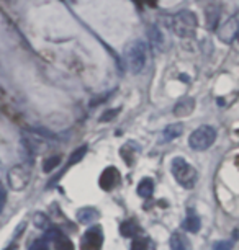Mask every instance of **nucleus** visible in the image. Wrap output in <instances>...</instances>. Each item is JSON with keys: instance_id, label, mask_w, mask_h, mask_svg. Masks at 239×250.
<instances>
[{"instance_id": "1", "label": "nucleus", "mask_w": 239, "mask_h": 250, "mask_svg": "<svg viewBox=\"0 0 239 250\" xmlns=\"http://www.w3.org/2000/svg\"><path fill=\"white\" fill-rule=\"evenodd\" d=\"M125 61H126V67L131 74H139L146 65L148 61V48L146 43L141 40L133 41L131 44L126 46L125 49Z\"/></svg>"}, {"instance_id": "2", "label": "nucleus", "mask_w": 239, "mask_h": 250, "mask_svg": "<svg viewBox=\"0 0 239 250\" xmlns=\"http://www.w3.org/2000/svg\"><path fill=\"white\" fill-rule=\"evenodd\" d=\"M172 175L184 188H194L198 178V173L192 165L182 157L172 160Z\"/></svg>"}, {"instance_id": "3", "label": "nucleus", "mask_w": 239, "mask_h": 250, "mask_svg": "<svg viewBox=\"0 0 239 250\" xmlns=\"http://www.w3.org/2000/svg\"><path fill=\"white\" fill-rule=\"evenodd\" d=\"M217 141V129L213 126H200L196 128L189 138V146L195 150H207L208 147H212Z\"/></svg>"}, {"instance_id": "4", "label": "nucleus", "mask_w": 239, "mask_h": 250, "mask_svg": "<svg viewBox=\"0 0 239 250\" xmlns=\"http://www.w3.org/2000/svg\"><path fill=\"white\" fill-rule=\"evenodd\" d=\"M196 26H198V18L190 10H184V12L177 13L174 17V20H172V30L180 38L192 36L195 33Z\"/></svg>"}, {"instance_id": "5", "label": "nucleus", "mask_w": 239, "mask_h": 250, "mask_svg": "<svg viewBox=\"0 0 239 250\" xmlns=\"http://www.w3.org/2000/svg\"><path fill=\"white\" fill-rule=\"evenodd\" d=\"M102 244H104V232H102L100 226H97V228H90L84 234V237L81 240V249L82 250H100Z\"/></svg>"}, {"instance_id": "6", "label": "nucleus", "mask_w": 239, "mask_h": 250, "mask_svg": "<svg viewBox=\"0 0 239 250\" xmlns=\"http://www.w3.org/2000/svg\"><path fill=\"white\" fill-rule=\"evenodd\" d=\"M8 182H10V187L15 191L23 190L28 182H30V170L23 165H15L10 172H8Z\"/></svg>"}, {"instance_id": "7", "label": "nucleus", "mask_w": 239, "mask_h": 250, "mask_svg": "<svg viewBox=\"0 0 239 250\" xmlns=\"http://www.w3.org/2000/svg\"><path fill=\"white\" fill-rule=\"evenodd\" d=\"M120 180V173L118 170H116L115 167H109L105 168L104 172H102L100 175V180H98V183H100V188L105 191H110L111 188H115V185L118 183Z\"/></svg>"}, {"instance_id": "8", "label": "nucleus", "mask_w": 239, "mask_h": 250, "mask_svg": "<svg viewBox=\"0 0 239 250\" xmlns=\"http://www.w3.org/2000/svg\"><path fill=\"white\" fill-rule=\"evenodd\" d=\"M171 250H192V244L184 232H174L171 235Z\"/></svg>"}, {"instance_id": "9", "label": "nucleus", "mask_w": 239, "mask_h": 250, "mask_svg": "<svg viewBox=\"0 0 239 250\" xmlns=\"http://www.w3.org/2000/svg\"><path fill=\"white\" fill-rule=\"evenodd\" d=\"M195 110V100L194 98H182V100L174 106L175 116H189Z\"/></svg>"}, {"instance_id": "10", "label": "nucleus", "mask_w": 239, "mask_h": 250, "mask_svg": "<svg viewBox=\"0 0 239 250\" xmlns=\"http://www.w3.org/2000/svg\"><path fill=\"white\" fill-rule=\"evenodd\" d=\"M98 219V211L95 208H82L77 211V221L81 224H92Z\"/></svg>"}, {"instance_id": "11", "label": "nucleus", "mask_w": 239, "mask_h": 250, "mask_svg": "<svg viewBox=\"0 0 239 250\" xmlns=\"http://www.w3.org/2000/svg\"><path fill=\"white\" fill-rule=\"evenodd\" d=\"M184 133V125H180V123H177V125H169L166 126V129L162 131V141L164 143H169V141L179 138Z\"/></svg>"}, {"instance_id": "12", "label": "nucleus", "mask_w": 239, "mask_h": 250, "mask_svg": "<svg viewBox=\"0 0 239 250\" xmlns=\"http://www.w3.org/2000/svg\"><path fill=\"white\" fill-rule=\"evenodd\" d=\"M154 191V183L151 178H144V180L139 182L138 185V195L143 196V198H149L152 195Z\"/></svg>"}, {"instance_id": "13", "label": "nucleus", "mask_w": 239, "mask_h": 250, "mask_svg": "<svg viewBox=\"0 0 239 250\" xmlns=\"http://www.w3.org/2000/svg\"><path fill=\"white\" fill-rule=\"evenodd\" d=\"M120 232L123 237H133V235H136V232H138V224H136L134 221H126V223L121 224Z\"/></svg>"}, {"instance_id": "14", "label": "nucleus", "mask_w": 239, "mask_h": 250, "mask_svg": "<svg viewBox=\"0 0 239 250\" xmlns=\"http://www.w3.org/2000/svg\"><path fill=\"white\" fill-rule=\"evenodd\" d=\"M200 226H201V223H200V219L196 218V216H189V218L185 219V223H184L185 230H189V232H194V234L198 232Z\"/></svg>"}, {"instance_id": "15", "label": "nucleus", "mask_w": 239, "mask_h": 250, "mask_svg": "<svg viewBox=\"0 0 239 250\" xmlns=\"http://www.w3.org/2000/svg\"><path fill=\"white\" fill-rule=\"evenodd\" d=\"M61 164V155H51V157H48L44 160V164H43V170L46 173H49L51 170H54L56 167Z\"/></svg>"}, {"instance_id": "16", "label": "nucleus", "mask_w": 239, "mask_h": 250, "mask_svg": "<svg viewBox=\"0 0 239 250\" xmlns=\"http://www.w3.org/2000/svg\"><path fill=\"white\" fill-rule=\"evenodd\" d=\"M86 152H87V147H86V146H82V147H79L77 150H74L72 155L69 157V165H74V164L81 162V160L84 159V155H86Z\"/></svg>"}, {"instance_id": "17", "label": "nucleus", "mask_w": 239, "mask_h": 250, "mask_svg": "<svg viewBox=\"0 0 239 250\" xmlns=\"http://www.w3.org/2000/svg\"><path fill=\"white\" fill-rule=\"evenodd\" d=\"M33 221H35L36 228H40V229H46V228H48V224H49L48 216L43 214V213H36L35 218H33Z\"/></svg>"}, {"instance_id": "18", "label": "nucleus", "mask_w": 239, "mask_h": 250, "mask_svg": "<svg viewBox=\"0 0 239 250\" xmlns=\"http://www.w3.org/2000/svg\"><path fill=\"white\" fill-rule=\"evenodd\" d=\"M56 250H74V244L69 239L59 237L56 240Z\"/></svg>"}, {"instance_id": "19", "label": "nucleus", "mask_w": 239, "mask_h": 250, "mask_svg": "<svg viewBox=\"0 0 239 250\" xmlns=\"http://www.w3.org/2000/svg\"><path fill=\"white\" fill-rule=\"evenodd\" d=\"M233 249V242L229 240H219L213 245V250H231Z\"/></svg>"}, {"instance_id": "20", "label": "nucleus", "mask_w": 239, "mask_h": 250, "mask_svg": "<svg viewBox=\"0 0 239 250\" xmlns=\"http://www.w3.org/2000/svg\"><path fill=\"white\" fill-rule=\"evenodd\" d=\"M149 38L152 40L154 44H161V36H159V30H157V28H154V26L149 28Z\"/></svg>"}, {"instance_id": "21", "label": "nucleus", "mask_w": 239, "mask_h": 250, "mask_svg": "<svg viewBox=\"0 0 239 250\" xmlns=\"http://www.w3.org/2000/svg\"><path fill=\"white\" fill-rule=\"evenodd\" d=\"M131 250H148V245L144 240H134L131 245Z\"/></svg>"}, {"instance_id": "22", "label": "nucleus", "mask_w": 239, "mask_h": 250, "mask_svg": "<svg viewBox=\"0 0 239 250\" xmlns=\"http://www.w3.org/2000/svg\"><path fill=\"white\" fill-rule=\"evenodd\" d=\"M31 250H48V245H46L44 240H36V242L33 244Z\"/></svg>"}, {"instance_id": "23", "label": "nucleus", "mask_w": 239, "mask_h": 250, "mask_svg": "<svg viewBox=\"0 0 239 250\" xmlns=\"http://www.w3.org/2000/svg\"><path fill=\"white\" fill-rule=\"evenodd\" d=\"M116 113H118V108L116 110H109V111H105V115L100 118L102 121H109V120H111V118H115L116 116Z\"/></svg>"}, {"instance_id": "24", "label": "nucleus", "mask_w": 239, "mask_h": 250, "mask_svg": "<svg viewBox=\"0 0 239 250\" xmlns=\"http://www.w3.org/2000/svg\"><path fill=\"white\" fill-rule=\"evenodd\" d=\"M236 164H238V165H239V157H238V159H236Z\"/></svg>"}, {"instance_id": "25", "label": "nucleus", "mask_w": 239, "mask_h": 250, "mask_svg": "<svg viewBox=\"0 0 239 250\" xmlns=\"http://www.w3.org/2000/svg\"><path fill=\"white\" fill-rule=\"evenodd\" d=\"M238 40H239V30H238Z\"/></svg>"}, {"instance_id": "26", "label": "nucleus", "mask_w": 239, "mask_h": 250, "mask_svg": "<svg viewBox=\"0 0 239 250\" xmlns=\"http://www.w3.org/2000/svg\"><path fill=\"white\" fill-rule=\"evenodd\" d=\"M0 190H2V187H0Z\"/></svg>"}]
</instances>
